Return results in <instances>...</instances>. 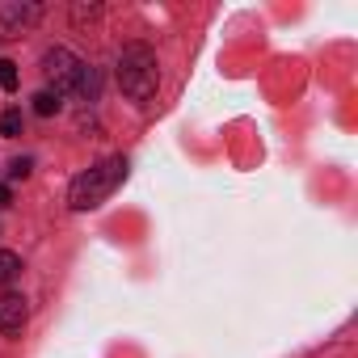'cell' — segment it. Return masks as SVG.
<instances>
[{
    "label": "cell",
    "mask_w": 358,
    "mask_h": 358,
    "mask_svg": "<svg viewBox=\"0 0 358 358\" xmlns=\"http://www.w3.org/2000/svg\"><path fill=\"white\" fill-rule=\"evenodd\" d=\"M9 203H13V190H9V186H0V207H9Z\"/></svg>",
    "instance_id": "cell-11"
},
{
    "label": "cell",
    "mask_w": 358,
    "mask_h": 358,
    "mask_svg": "<svg viewBox=\"0 0 358 358\" xmlns=\"http://www.w3.org/2000/svg\"><path fill=\"white\" fill-rule=\"evenodd\" d=\"M30 169H34V160H30V156H17V160L9 164V177H13V182H26Z\"/></svg>",
    "instance_id": "cell-10"
},
{
    "label": "cell",
    "mask_w": 358,
    "mask_h": 358,
    "mask_svg": "<svg viewBox=\"0 0 358 358\" xmlns=\"http://www.w3.org/2000/svg\"><path fill=\"white\" fill-rule=\"evenodd\" d=\"M26 316H30V308H26L22 295H5V299H0V333H22Z\"/></svg>",
    "instance_id": "cell-5"
},
{
    "label": "cell",
    "mask_w": 358,
    "mask_h": 358,
    "mask_svg": "<svg viewBox=\"0 0 358 358\" xmlns=\"http://www.w3.org/2000/svg\"><path fill=\"white\" fill-rule=\"evenodd\" d=\"M80 72H85V64H80L68 47H51V51L43 55V76L51 80L55 97H64V93L80 89Z\"/></svg>",
    "instance_id": "cell-3"
},
{
    "label": "cell",
    "mask_w": 358,
    "mask_h": 358,
    "mask_svg": "<svg viewBox=\"0 0 358 358\" xmlns=\"http://www.w3.org/2000/svg\"><path fill=\"white\" fill-rule=\"evenodd\" d=\"M118 89H122L131 101H152V97H156V89H160V68H156L152 47H143V43L122 47V55H118Z\"/></svg>",
    "instance_id": "cell-2"
},
{
    "label": "cell",
    "mask_w": 358,
    "mask_h": 358,
    "mask_svg": "<svg viewBox=\"0 0 358 358\" xmlns=\"http://www.w3.org/2000/svg\"><path fill=\"white\" fill-rule=\"evenodd\" d=\"M0 89H17V64L13 59H0Z\"/></svg>",
    "instance_id": "cell-9"
},
{
    "label": "cell",
    "mask_w": 358,
    "mask_h": 358,
    "mask_svg": "<svg viewBox=\"0 0 358 358\" xmlns=\"http://www.w3.org/2000/svg\"><path fill=\"white\" fill-rule=\"evenodd\" d=\"M59 106H64V101H59V97H55L51 89L34 93V114H38V118H51V114H59Z\"/></svg>",
    "instance_id": "cell-7"
},
{
    "label": "cell",
    "mask_w": 358,
    "mask_h": 358,
    "mask_svg": "<svg viewBox=\"0 0 358 358\" xmlns=\"http://www.w3.org/2000/svg\"><path fill=\"white\" fill-rule=\"evenodd\" d=\"M0 135H5V139L22 135V110H5V118H0Z\"/></svg>",
    "instance_id": "cell-8"
},
{
    "label": "cell",
    "mask_w": 358,
    "mask_h": 358,
    "mask_svg": "<svg viewBox=\"0 0 358 358\" xmlns=\"http://www.w3.org/2000/svg\"><path fill=\"white\" fill-rule=\"evenodd\" d=\"M38 22V9L34 5H22V0H9V5H0V38H17L26 26Z\"/></svg>",
    "instance_id": "cell-4"
},
{
    "label": "cell",
    "mask_w": 358,
    "mask_h": 358,
    "mask_svg": "<svg viewBox=\"0 0 358 358\" xmlns=\"http://www.w3.org/2000/svg\"><path fill=\"white\" fill-rule=\"evenodd\" d=\"M17 278H22V257L9 253V249H0V287H9Z\"/></svg>",
    "instance_id": "cell-6"
},
{
    "label": "cell",
    "mask_w": 358,
    "mask_h": 358,
    "mask_svg": "<svg viewBox=\"0 0 358 358\" xmlns=\"http://www.w3.org/2000/svg\"><path fill=\"white\" fill-rule=\"evenodd\" d=\"M122 177H127V160H122V156H110V160L85 169L76 182H72V190H68L72 211H93V207H101V203L118 190Z\"/></svg>",
    "instance_id": "cell-1"
}]
</instances>
